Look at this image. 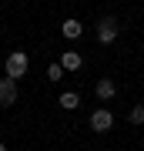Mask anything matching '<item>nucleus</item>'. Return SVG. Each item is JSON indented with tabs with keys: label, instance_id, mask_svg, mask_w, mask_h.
Wrapping results in <instances>:
<instances>
[{
	"label": "nucleus",
	"instance_id": "obj_1",
	"mask_svg": "<svg viewBox=\"0 0 144 151\" xmlns=\"http://www.w3.org/2000/svg\"><path fill=\"white\" fill-rule=\"evenodd\" d=\"M7 77L10 81H20V77L27 74V67H30V60H27V54L24 50H14V54H7Z\"/></svg>",
	"mask_w": 144,
	"mask_h": 151
},
{
	"label": "nucleus",
	"instance_id": "obj_2",
	"mask_svg": "<svg viewBox=\"0 0 144 151\" xmlns=\"http://www.w3.org/2000/svg\"><path fill=\"white\" fill-rule=\"evenodd\" d=\"M91 128L97 131V134H107V131L114 128V114L107 111V108H97V111L91 114Z\"/></svg>",
	"mask_w": 144,
	"mask_h": 151
},
{
	"label": "nucleus",
	"instance_id": "obj_3",
	"mask_svg": "<svg viewBox=\"0 0 144 151\" xmlns=\"http://www.w3.org/2000/svg\"><path fill=\"white\" fill-rule=\"evenodd\" d=\"M114 37H117V20H101L97 24V40L101 44H111Z\"/></svg>",
	"mask_w": 144,
	"mask_h": 151
},
{
	"label": "nucleus",
	"instance_id": "obj_4",
	"mask_svg": "<svg viewBox=\"0 0 144 151\" xmlns=\"http://www.w3.org/2000/svg\"><path fill=\"white\" fill-rule=\"evenodd\" d=\"M17 101V81H10V77H4V81H0V104H14Z\"/></svg>",
	"mask_w": 144,
	"mask_h": 151
},
{
	"label": "nucleus",
	"instance_id": "obj_5",
	"mask_svg": "<svg viewBox=\"0 0 144 151\" xmlns=\"http://www.w3.org/2000/svg\"><path fill=\"white\" fill-rule=\"evenodd\" d=\"M94 91H97V97H101V101H111V97L117 94V84H114L111 77H101V81H97V87H94Z\"/></svg>",
	"mask_w": 144,
	"mask_h": 151
},
{
	"label": "nucleus",
	"instance_id": "obj_6",
	"mask_svg": "<svg viewBox=\"0 0 144 151\" xmlns=\"http://www.w3.org/2000/svg\"><path fill=\"white\" fill-rule=\"evenodd\" d=\"M60 67H64V70H80V54L64 50V54H60Z\"/></svg>",
	"mask_w": 144,
	"mask_h": 151
},
{
	"label": "nucleus",
	"instance_id": "obj_7",
	"mask_svg": "<svg viewBox=\"0 0 144 151\" xmlns=\"http://www.w3.org/2000/svg\"><path fill=\"white\" fill-rule=\"evenodd\" d=\"M77 104H80V97L74 91H64V94H60V108H64V111H74Z\"/></svg>",
	"mask_w": 144,
	"mask_h": 151
},
{
	"label": "nucleus",
	"instance_id": "obj_8",
	"mask_svg": "<svg viewBox=\"0 0 144 151\" xmlns=\"http://www.w3.org/2000/svg\"><path fill=\"white\" fill-rule=\"evenodd\" d=\"M60 30H64V37L74 40V37H80V30H84V27H80V20H64V27H60Z\"/></svg>",
	"mask_w": 144,
	"mask_h": 151
},
{
	"label": "nucleus",
	"instance_id": "obj_9",
	"mask_svg": "<svg viewBox=\"0 0 144 151\" xmlns=\"http://www.w3.org/2000/svg\"><path fill=\"white\" fill-rule=\"evenodd\" d=\"M47 77H50V81H60V77H64V67H60V60H54V64L47 67Z\"/></svg>",
	"mask_w": 144,
	"mask_h": 151
},
{
	"label": "nucleus",
	"instance_id": "obj_10",
	"mask_svg": "<svg viewBox=\"0 0 144 151\" xmlns=\"http://www.w3.org/2000/svg\"><path fill=\"white\" fill-rule=\"evenodd\" d=\"M131 124H144V104H138V108H131Z\"/></svg>",
	"mask_w": 144,
	"mask_h": 151
},
{
	"label": "nucleus",
	"instance_id": "obj_11",
	"mask_svg": "<svg viewBox=\"0 0 144 151\" xmlns=\"http://www.w3.org/2000/svg\"><path fill=\"white\" fill-rule=\"evenodd\" d=\"M0 151H7V148H4V145H0Z\"/></svg>",
	"mask_w": 144,
	"mask_h": 151
}]
</instances>
